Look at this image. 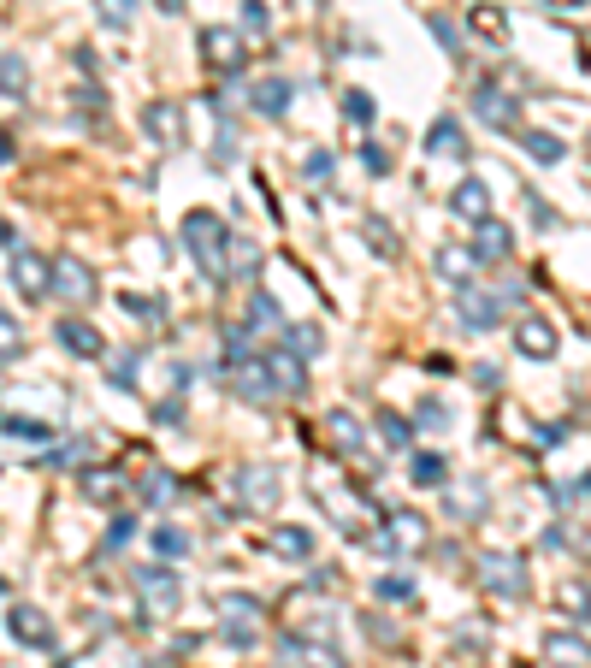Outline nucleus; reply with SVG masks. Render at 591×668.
<instances>
[{
	"instance_id": "11",
	"label": "nucleus",
	"mask_w": 591,
	"mask_h": 668,
	"mask_svg": "<svg viewBox=\"0 0 591 668\" xmlns=\"http://www.w3.org/2000/svg\"><path fill=\"white\" fill-rule=\"evenodd\" d=\"M278 657H284V668H343L337 645H326V639H302V633L278 639Z\"/></svg>"
},
{
	"instance_id": "48",
	"label": "nucleus",
	"mask_w": 591,
	"mask_h": 668,
	"mask_svg": "<svg viewBox=\"0 0 591 668\" xmlns=\"http://www.w3.org/2000/svg\"><path fill=\"white\" fill-rule=\"evenodd\" d=\"M113 385H119V391H136V349L113 355Z\"/></svg>"
},
{
	"instance_id": "26",
	"label": "nucleus",
	"mask_w": 591,
	"mask_h": 668,
	"mask_svg": "<svg viewBox=\"0 0 591 668\" xmlns=\"http://www.w3.org/2000/svg\"><path fill=\"white\" fill-rule=\"evenodd\" d=\"M83 491H89L95 503H119V497L131 491V479H125V473H113V468H89V473H83Z\"/></svg>"
},
{
	"instance_id": "36",
	"label": "nucleus",
	"mask_w": 591,
	"mask_h": 668,
	"mask_svg": "<svg viewBox=\"0 0 591 668\" xmlns=\"http://www.w3.org/2000/svg\"><path fill=\"white\" fill-rule=\"evenodd\" d=\"M426 30L444 42V54H467V36H461L456 18H444V12H426Z\"/></svg>"
},
{
	"instance_id": "40",
	"label": "nucleus",
	"mask_w": 591,
	"mask_h": 668,
	"mask_svg": "<svg viewBox=\"0 0 591 668\" xmlns=\"http://www.w3.org/2000/svg\"><path fill=\"white\" fill-rule=\"evenodd\" d=\"M373 592H379L385 603H408V598H414V580H408V574H379V580H373Z\"/></svg>"
},
{
	"instance_id": "39",
	"label": "nucleus",
	"mask_w": 591,
	"mask_h": 668,
	"mask_svg": "<svg viewBox=\"0 0 591 668\" xmlns=\"http://www.w3.org/2000/svg\"><path fill=\"white\" fill-rule=\"evenodd\" d=\"M249 320H255V326H266V332H278V326H284V308H278L266 290H255V296H249Z\"/></svg>"
},
{
	"instance_id": "6",
	"label": "nucleus",
	"mask_w": 591,
	"mask_h": 668,
	"mask_svg": "<svg viewBox=\"0 0 591 668\" xmlns=\"http://www.w3.org/2000/svg\"><path fill=\"white\" fill-rule=\"evenodd\" d=\"M184 107L178 101H148L142 107V136L154 142V148H184Z\"/></svg>"
},
{
	"instance_id": "14",
	"label": "nucleus",
	"mask_w": 591,
	"mask_h": 668,
	"mask_svg": "<svg viewBox=\"0 0 591 668\" xmlns=\"http://www.w3.org/2000/svg\"><path fill=\"white\" fill-rule=\"evenodd\" d=\"M12 290H18L24 302H42V296H48V261H42L36 249H24V243L12 249Z\"/></svg>"
},
{
	"instance_id": "50",
	"label": "nucleus",
	"mask_w": 591,
	"mask_h": 668,
	"mask_svg": "<svg viewBox=\"0 0 591 668\" xmlns=\"http://www.w3.org/2000/svg\"><path fill=\"white\" fill-rule=\"evenodd\" d=\"M343 113H349L355 125H367V119H373V101H367V89H349V95H343Z\"/></svg>"
},
{
	"instance_id": "58",
	"label": "nucleus",
	"mask_w": 591,
	"mask_h": 668,
	"mask_svg": "<svg viewBox=\"0 0 591 668\" xmlns=\"http://www.w3.org/2000/svg\"><path fill=\"white\" fill-rule=\"evenodd\" d=\"M331 166H337V160H331L326 148H320V154H308V178H326Z\"/></svg>"
},
{
	"instance_id": "45",
	"label": "nucleus",
	"mask_w": 591,
	"mask_h": 668,
	"mask_svg": "<svg viewBox=\"0 0 591 668\" xmlns=\"http://www.w3.org/2000/svg\"><path fill=\"white\" fill-rule=\"evenodd\" d=\"M131 12H136V0H101V24H107V30H125Z\"/></svg>"
},
{
	"instance_id": "23",
	"label": "nucleus",
	"mask_w": 591,
	"mask_h": 668,
	"mask_svg": "<svg viewBox=\"0 0 591 668\" xmlns=\"http://www.w3.org/2000/svg\"><path fill=\"white\" fill-rule=\"evenodd\" d=\"M290 101H296L290 77H266V83H255V113H266V119H284Z\"/></svg>"
},
{
	"instance_id": "13",
	"label": "nucleus",
	"mask_w": 591,
	"mask_h": 668,
	"mask_svg": "<svg viewBox=\"0 0 591 668\" xmlns=\"http://www.w3.org/2000/svg\"><path fill=\"white\" fill-rule=\"evenodd\" d=\"M6 633H12L18 645H36V651H48V645H54V621H48L36 603H12V615H6Z\"/></svg>"
},
{
	"instance_id": "37",
	"label": "nucleus",
	"mask_w": 591,
	"mask_h": 668,
	"mask_svg": "<svg viewBox=\"0 0 591 668\" xmlns=\"http://www.w3.org/2000/svg\"><path fill=\"white\" fill-rule=\"evenodd\" d=\"M373 426H379V438H385L391 450H408V444H414V426H408L402 414H391V408H379V420H373Z\"/></svg>"
},
{
	"instance_id": "25",
	"label": "nucleus",
	"mask_w": 591,
	"mask_h": 668,
	"mask_svg": "<svg viewBox=\"0 0 591 668\" xmlns=\"http://www.w3.org/2000/svg\"><path fill=\"white\" fill-rule=\"evenodd\" d=\"M225 267H237L243 284H255V278H261V249H255V237H231V243H225Z\"/></svg>"
},
{
	"instance_id": "2",
	"label": "nucleus",
	"mask_w": 591,
	"mask_h": 668,
	"mask_svg": "<svg viewBox=\"0 0 591 668\" xmlns=\"http://www.w3.org/2000/svg\"><path fill=\"white\" fill-rule=\"evenodd\" d=\"M131 580H136V598H142V621H166V615H178L184 580H178L166 562H142Z\"/></svg>"
},
{
	"instance_id": "62",
	"label": "nucleus",
	"mask_w": 591,
	"mask_h": 668,
	"mask_svg": "<svg viewBox=\"0 0 591 668\" xmlns=\"http://www.w3.org/2000/svg\"><path fill=\"white\" fill-rule=\"evenodd\" d=\"M154 6H160V12H172V18L184 12V0H154Z\"/></svg>"
},
{
	"instance_id": "27",
	"label": "nucleus",
	"mask_w": 591,
	"mask_h": 668,
	"mask_svg": "<svg viewBox=\"0 0 591 668\" xmlns=\"http://www.w3.org/2000/svg\"><path fill=\"white\" fill-rule=\"evenodd\" d=\"M544 657H550V668H586V639H580V633H574V639H568V633H550V639H544Z\"/></svg>"
},
{
	"instance_id": "57",
	"label": "nucleus",
	"mask_w": 591,
	"mask_h": 668,
	"mask_svg": "<svg viewBox=\"0 0 591 668\" xmlns=\"http://www.w3.org/2000/svg\"><path fill=\"white\" fill-rule=\"evenodd\" d=\"M473 385H479V391H497V385H503V373H497V367H473Z\"/></svg>"
},
{
	"instance_id": "52",
	"label": "nucleus",
	"mask_w": 591,
	"mask_h": 668,
	"mask_svg": "<svg viewBox=\"0 0 591 668\" xmlns=\"http://www.w3.org/2000/svg\"><path fill=\"white\" fill-rule=\"evenodd\" d=\"M361 160H367V172H379V178L391 172V148H379V142H367V148H361Z\"/></svg>"
},
{
	"instance_id": "18",
	"label": "nucleus",
	"mask_w": 591,
	"mask_h": 668,
	"mask_svg": "<svg viewBox=\"0 0 591 668\" xmlns=\"http://www.w3.org/2000/svg\"><path fill=\"white\" fill-rule=\"evenodd\" d=\"M326 444L337 450V456H361L367 432H361V420H355L349 408H331V414H326Z\"/></svg>"
},
{
	"instance_id": "47",
	"label": "nucleus",
	"mask_w": 591,
	"mask_h": 668,
	"mask_svg": "<svg viewBox=\"0 0 591 668\" xmlns=\"http://www.w3.org/2000/svg\"><path fill=\"white\" fill-rule=\"evenodd\" d=\"M24 349V332H18V320L12 314H0V361H12Z\"/></svg>"
},
{
	"instance_id": "9",
	"label": "nucleus",
	"mask_w": 591,
	"mask_h": 668,
	"mask_svg": "<svg viewBox=\"0 0 591 668\" xmlns=\"http://www.w3.org/2000/svg\"><path fill=\"white\" fill-rule=\"evenodd\" d=\"M231 491H237V503H243V509H278V491H284V485H278V473L272 468H237L231 473Z\"/></svg>"
},
{
	"instance_id": "63",
	"label": "nucleus",
	"mask_w": 591,
	"mask_h": 668,
	"mask_svg": "<svg viewBox=\"0 0 591 668\" xmlns=\"http://www.w3.org/2000/svg\"><path fill=\"white\" fill-rule=\"evenodd\" d=\"M550 6H568V12H580V6H586V0H550Z\"/></svg>"
},
{
	"instance_id": "54",
	"label": "nucleus",
	"mask_w": 591,
	"mask_h": 668,
	"mask_svg": "<svg viewBox=\"0 0 591 668\" xmlns=\"http://www.w3.org/2000/svg\"><path fill=\"white\" fill-rule=\"evenodd\" d=\"M131 533H136V521H131V515H119V521L107 527V550H119V544H131Z\"/></svg>"
},
{
	"instance_id": "59",
	"label": "nucleus",
	"mask_w": 591,
	"mask_h": 668,
	"mask_svg": "<svg viewBox=\"0 0 591 668\" xmlns=\"http://www.w3.org/2000/svg\"><path fill=\"white\" fill-rule=\"evenodd\" d=\"M568 432H574V426H538V444H562Z\"/></svg>"
},
{
	"instance_id": "21",
	"label": "nucleus",
	"mask_w": 591,
	"mask_h": 668,
	"mask_svg": "<svg viewBox=\"0 0 591 668\" xmlns=\"http://www.w3.org/2000/svg\"><path fill=\"white\" fill-rule=\"evenodd\" d=\"M432 267H438L444 284H467V278L479 272V261H473V249H467V243H444V249L432 255Z\"/></svg>"
},
{
	"instance_id": "38",
	"label": "nucleus",
	"mask_w": 591,
	"mask_h": 668,
	"mask_svg": "<svg viewBox=\"0 0 591 668\" xmlns=\"http://www.w3.org/2000/svg\"><path fill=\"white\" fill-rule=\"evenodd\" d=\"M119 302H125V314H136V320H142V326H166V308H160V296H119Z\"/></svg>"
},
{
	"instance_id": "44",
	"label": "nucleus",
	"mask_w": 591,
	"mask_h": 668,
	"mask_svg": "<svg viewBox=\"0 0 591 668\" xmlns=\"http://www.w3.org/2000/svg\"><path fill=\"white\" fill-rule=\"evenodd\" d=\"M237 355H255V332L249 326H225V361H237Z\"/></svg>"
},
{
	"instance_id": "7",
	"label": "nucleus",
	"mask_w": 591,
	"mask_h": 668,
	"mask_svg": "<svg viewBox=\"0 0 591 668\" xmlns=\"http://www.w3.org/2000/svg\"><path fill=\"white\" fill-rule=\"evenodd\" d=\"M473 113H479L485 125H497V131H521V95H509V89H497V83H479V89H473Z\"/></svg>"
},
{
	"instance_id": "46",
	"label": "nucleus",
	"mask_w": 591,
	"mask_h": 668,
	"mask_svg": "<svg viewBox=\"0 0 591 668\" xmlns=\"http://www.w3.org/2000/svg\"><path fill=\"white\" fill-rule=\"evenodd\" d=\"M83 456H89V444L77 438V444H60V450H48V456H42V468H71V462H83Z\"/></svg>"
},
{
	"instance_id": "51",
	"label": "nucleus",
	"mask_w": 591,
	"mask_h": 668,
	"mask_svg": "<svg viewBox=\"0 0 591 668\" xmlns=\"http://www.w3.org/2000/svg\"><path fill=\"white\" fill-rule=\"evenodd\" d=\"M414 420H420V426H432V432H438V426H450V408H444V402L432 397V402H420V414H414Z\"/></svg>"
},
{
	"instance_id": "15",
	"label": "nucleus",
	"mask_w": 591,
	"mask_h": 668,
	"mask_svg": "<svg viewBox=\"0 0 591 668\" xmlns=\"http://www.w3.org/2000/svg\"><path fill=\"white\" fill-rule=\"evenodd\" d=\"M231 391L243 402H272V373H266V355H237L231 361Z\"/></svg>"
},
{
	"instance_id": "42",
	"label": "nucleus",
	"mask_w": 591,
	"mask_h": 668,
	"mask_svg": "<svg viewBox=\"0 0 591 668\" xmlns=\"http://www.w3.org/2000/svg\"><path fill=\"white\" fill-rule=\"evenodd\" d=\"M367 243H373V255L396 261V231L385 225V219H367Z\"/></svg>"
},
{
	"instance_id": "10",
	"label": "nucleus",
	"mask_w": 591,
	"mask_h": 668,
	"mask_svg": "<svg viewBox=\"0 0 591 668\" xmlns=\"http://www.w3.org/2000/svg\"><path fill=\"white\" fill-rule=\"evenodd\" d=\"M201 60L213 71H225V77L243 71V36H237L231 24H207V30H201Z\"/></svg>"
},
{
	"instance_id": "33",
	"label": "nucleus",
	"mask_w": 591,
	"mask_h": 668,
	"mask_svg": "<svg viewBox=\"0 0 591 668\" xmlns=\"http://www.w3.org/2000/svg\"><path fill=\"white\" fill-rule=\"evenodd\" d=\"M0 432H6V438H36V444H54V432H60V426L30 420V414H0Z\"/></svg>"
},
{
	"instance_id": "22",
	"label": "nucleus",
	"mask_w": 591,
	"mask_h": 668,
	"mask_svg": "<svg viewBox=\"0 0 591 668\" xmlns=\"http://www.w3.org/2000/svg\"><path fill=\"white\" fill-rule=\"evenodd\" d=\"M467 30L485 36L491 48H509V12H503V6H473V12H467Z\"/></svg>"
},
{
	"instance_id": "5",
	"label": "nucleus",
	"mask_w": 591,
	"mask_h": 668,
	"mask_svg": "<svg viewBox=\"0 0 591 668\" xmlns=\"http://www.w3.org/2000/svg\"><path fill=\"white\" fill-rule=\"evenodd\" d=\"M255 615H261V603H255V598H225V603H219V639H225V645H237V651H255V645H261Z\"/></svg>"
},
{
	"instance_id": "17",
	"label": "nucleus",
	"mask_w": 591,
	"mask_h": 668,
	"mask_svg": "<svg viewBox=\"0 0 591 668\" xmlns=\"http://www.w3.org/2000/svg\"><path fill=\"white\" fill-rule=\"evenodd\" d=\"M266 373H272V397L296 402L302 391H308V367H302L290 349H272V355H266Z\"/></svg>"
},
{
	"instance_id": "41",
	"label": "nucleus",
	"mask_w": 591,
	"mask_h": 668,
	"mask_svg": "<svg viewBox=\"0 0 591 668\" xmlns=\"http://www.w3.org/2000/svg\"><path fill=\"white\" fill-rule=\"evenodd\" d=\"M385 538H391V550H408V544H420V538H426V527H420V515H396V527Z\"/></svg>"
},
{
	"instance_id": "55",
	"label": "nucleus",
	"mask_w": 591,
	"mask_h": 668,
	"mask_svg": "<svg viewBox=\"0 0 591 668\" xmlns=\"http://www.w3.org/2000/svg\"><path fill=\"white\" fill-rule=\"evenodd\" d=\"M243 24H249V30H266V24H272V12H266L261 0H249V6H243Z\"/></svg>"
},
{
	"instance_id": "12",
	"label": "nucleus",
	"mask_w": 591,
	"mask_h": 668,
	"mask_svg": "<svg viewBox=\"0 0 591 668\" xmlns=\"http://www.w3.org/2000/svg\"><path fill=\"white\" fill-rule=\"evenodd\" d=\"M456 314H461V326H467V332H491L503 308H497V296H485V290L467 278V284H456Z\"/></svg>"
},
{
	"instance_id": "8",
	"label": "nucleus",
	"mask_w": 591,
	"mask_h": 668,
	"mask_svg": "<svg viewBox=\"0 0 591 668\" xmlns=\"http://www.w3.org/2000/svg\"><path fill=\"white\" fill-rule=\"evenodd\" d=\"M467 249H473V261H479V267H497V261H509V255H515V231H509L503 219H473Z\"/></svg>"
},
{
	"instance_id": "43",
	"label": "nucleus",
	"mask_w": 591,
	"mask_h": 668,
	"mask_svg": "<svg viewBox=\"0 0 591 668\" xmlns=\"http://www.w3.org/2000/svg\"><path fill=\"white\" fill-rule=\"evenodd\" d=\"M550 497H556L562 509H574V515H580V509H586V479H562V485H550Z\"/></svg>"
},
{
	"instance_id": "28",
	"label": "nucleus",
	"mask_w": 591,
	"mask_h": 668,
	"mask_svg": "<svg viewBox=\"0 0 591 668\" xmlns=\"http://www.w3.org/2000/svg\"><path fill=\"white\" fill-rule=\"evenodd\" d=\"M272 550H278L284 562H308V556H314V533H308V527H272Z\"/></svg>"
},
{
	"instance_id": "60",
	"label": "nucleus",
	"mask_w": 591,
	"mask_h": 668,
	"mask_svg": "<svg viewBox=\"0 0 591 668\" xmlns=\"http://www.w3.org/2000/svg\"><path fill=\"white\" fill-rule=\"evenodd\" d=\"M196 645H201L196 633H184V639H172V657H196Z\"/></svg>"
},
{
	"instance_id": "4",
	"label": "nucleus",
	"mask_w": 591,
	"mask_h": 668,
	"mask_svg": "<svg viewBox=\"0 0 591 668\" xmlns=\"http://www.w3.org/2000/svg\"><path fill=\"white\" fill-rule=\"evenodd\" d=\"M48 290L71 308H83V302H95V267L83 255H54L48 261Z\"/></svg>"
},
{
	"instance_id": "56",
	"label": "nucleus",
	"mask_w": 591,
	"mask_h": 668,
	"mask_svg": "<svg viewBox=\"0 0 591 668\" xmlns=\"http://www.w3.org/2000/svg\"><path fill=\"white\" fill-rule=\"evenodd\" d=\"M77 107H95V113H101V107H107V95H101V83H95V89L83 83V89H77Z\"/></svg>"
},
{
	"instance_id": "32",
	"label": "nucleus",
	"mask_w": 591,
	"mask_h": 668,
	"mask_svg": "<svg viewBox=\"0 0 591 668\" xmlns=\"http://www.w3.org/2000/svg\"><path fill=\"white\" fill-rule=\"evenodd\" d=\"M0 95H30V60L24 54H0Z\"/></svg>"
},
{
	"instance_id": "61",
	"label": "nucleus",
	"mask_w": 591,
	"mask_h": 668,
	"mask_svg": "<svg viewBox=\"0 0 591 668\" xmlns=\"http://www.w3.org/2000/svg\"><path fill=\"white\" fill-rule=\"evenodd\" d=\"M12 154H18V142H12V136L0 131V166H12Z\"/></svg>"
},
{
	"instance_id": "19",
	"label": "nucleus",
	"mask_w": 591,
	"mask_h": 668,
	"mask_svg": "<svg viewBox=\"0 0 591 668\" xmlns=\"http://www.w3.org/2000/svg\"><path fill=\"white\" fill-rule=\"evenodd\" d=\"M515 349H521L526 361H550V355H556V326L526 314L521 326H515Z\"/></svg>"
},
{
	"instance_id": "16",
	"label": "nucleus",
	"mask_w": 591,
	"mask_h": 668,
	"mask_svg": "<svg viewBox=\"0 0 591 668\" xmlns=\"http://www.w3.org/2000/svg\"><path fill=\"white\" fill-rule=\"evenodd\" d=\"M54 337H60V349H66V355H77V361H101V355H107L101 332H95L89 320H77V314H66V320L54 326Z\"/></svg>"
},
{
	"instance_id": "34",
	"label": "nucleus",
	"mask_w": 591,
	"mask_h": 668,
	"mask_svg": "<svg viewBox=\"0 0 591 668\" xmlns=\"http://www.w3.org/2000/svg\"><path fill=\"white\" fill-rule=\"evenodd\" d=\"M154 550H160L166 562H178V556H190V550H196V538L184 533V527H172V521H160V527H154Z\"/></svg>"
},
{
	"instance_id": "30",
	"label": "nucleus",
	"mask_w": 591,
	"mask_h": 668,
	"mask_svg": "<svg viewBox=\"0 0 591 668\" xmlns=\"http://www.w3.org/2000/svg\"><path fill=\"white\" fill-rule=\"evenodd\" d=\"M278 337H284V349H290L296 361H314V355L326 349V337H320V326H278Z\"/></svg>"
},
{
	"instance_id": "53",
	"label": "nucleus",
	"mask_w": 591,
	"mask_h": 668,
	"mask_svg": "<svg viewBox=\"0 0 591 668\" xmlns=\"http://www.w3.org/2000/svg\"><path fill=\"white\" fill-rule=\"evenodd\" d=\"M361 627H367V639H379V645H396V627L385 621V615H367Z\"/></svg>"
},
{
	"instance_id": "49",
	"label": "nucleus",
	"mask_w": 591,
	"mask_h": 668,
	"mask_svg": "<svg viewBox=\"0 0 591 668\" xmlns=\"http://www.w3.org/2000/svg\"><path fill=\"white\" fill-rule=\"evenodd\" d=\"M154 426H166V432H178V426H184V402H178V397L154 402Z\"/></svg>"
},
{
	"instance_id": "31",
	"label": "nucleus",
	"mask_w": 591,
	"mask_h": 668,
	"mask_svg": "<svg viewBox=\"0 0 591 668\" xmlns=\"http://www.w3.org/2000/svg\"><path fill=\"white\" fill-rule=\"evenodd\" d=\"M426 148H432V154H444V160H461V154H467V136H461L456 119H438L432 136H426Z\"/></svg>"
},
{
	"instance_id": "20",
	"label": "nucleus",
	"mask_w": 591,
	"mask_h": 668,
	"mask_svg": "<svg viewBox=\"0 0 591 668\" xmlns=\"http://www.w3.org/2000/svg\"><path fill=\"white\" fill-rule=\"evenodd\" d=\"M450 213H456V219H491V190H485V178H461L456 190H450Z\"/></svg>"
},
{
	"instance_id": "3",
	"label": "nucleus",
	"mask_w": 591,
	"mask_h": 668,
	"mask_svg": "<svg viewBox=\"0 0 591 668\" xmlns=\"http://www.w3.org/2000/svg\"><path fill=\"white\" fill-rule=\"evenodd\" d=\"M473 574H479V586L491 592V598H526L532 592V580H526V562L521 556H509V550H485L479 562H473Z\"/></svg>"
},
{
	"instance_id": "64",
	"label": "nucleus",
	"mask_w": 591,
	"mask_h": 668,
	"mask_svg": "<svg viewBox=\"0 0 591 668\" xmlns=\"http://www.w3.org/2000/svg\"><path fill=\"white\" fill-rule=\"evenodd\" d=\"M0 598H6V580H0Z\"/></svg>"
},
{
	"instance_id": "29",
	"label": "nucleus",
	"mask_w": 591,
	"mask_h": 668,
	"mask_svg": "<svg viewBox=\"0 0 591 668\" xmlns=\"http://www.w3.org/2000/svg\"><path fill=\"white\" fill-rule=\"evenodd\" d=\"M521 148L538 160V166H562V160H568V142L550 136V131H521Z\"/></svg>"
},
{
	"instance_id": "24",
	"label": "nucleus",
	"mask_w": 591,
	"mask_h": 668,
	"mask_svg": "<svg viewBox=\"0 0 591 668\" xmlns=\"http://www.w3.org/2000/svg\"><path fill=\"white\" fill-rule=\"evenodd\" d=\"M136 497H142L148 509H166V503L178 497V479H172L166 468H148L142 479H136Z\"/></svg>"
},
{
	"instance_id": "1",
	"label": "nucleus",
	"mask_w": 591,
	"mask_h": 668,
	"mask_svg": "<svg viewBox=\"0 0 591 668\" xmlns=\"http://www.w3.org/2000/svg\"><path fill=\"white\" fill-rule=\"evenodd\" d=\"M225 243H231V225L219 219V213H184V249H190V261L201 267V278H213V284H225L231 267H225Z\"/></svg>"
},
{
	"instance_id": "35",
	"label": "nucleus",
	"mask_w": 591,
	"mask_h": 668,
	"mask_svg": "<svg viewBox=\"0 0 591 668\" xmlns=\"http://www.w3.org/2000/svg\"><path fill=\"white\" fill-rule=\"evenodd\" d=\"M408 479H414L420 491H426V485H444V479H450V462H444V456H432V450H420V456L408 462Z\"/></svg>"
}]
</instances>
